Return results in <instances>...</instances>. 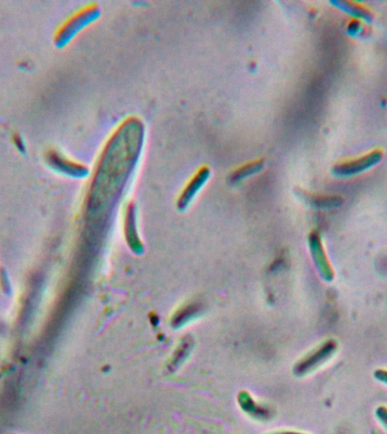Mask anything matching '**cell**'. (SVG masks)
Listing matches in <instances>:
<instances>
[{
    "label": "cell",
    "instance_id": "cell-8",
    "mask_svg": "<svg viewBox=\"0 0 387 434\" xmlns=\"http://www.w3.org/2000/svg\"><path fill=\"white\" fill-rule=\"evenodd\" d=\"M197 306H186L185 309L180 310L178 315L175 316L172 320L173 327H180L185 324L188 319H191L197 313Z\"/></svg>",
    "mask_w": 387,
    "mask_h": 434
},
{
    "label": "cell",
    "instance_id": "cell-7",
    "mask_svg": "<svg viewBox=\"0 0 387 434\" xmlns=\"http://www.w3.org/2000/svg\"><path fill=\"white\" fill-rule=\"evenodd\" d=\"M262 168H263V161H255V162L241 166L240 169H238L231 175V178H230L231 179V182L244 180L247 177H250V175L257 173Z\"/></svg>",
    "mask_w": 387,
    "mask_h": 434
},
{
    "label": "cell",
    "instance_id": "cell-9",
    "mask_svg": "<svg viewBox=\"0 0 387 434\" xmlns=\"http://www.w3.org/2000/svg\"><path fill=\"white\" fill-rule=\"evenodd\" d=\"M376 416H377V419L381 421V424H383L387 430V407H385V406H379V407L376 409Z\"/></svg>",
    "mask_w": 387,
    "mask_h": 434
},
{
    "label": "cell",
    "instance_id": "cell-2",
    "mask_svg": "<svg viewBox=\"0 0 387 434\" xmlns=\"http://www.w3.org/2000/svg\"><path fill=\"white\" fill-rule=\"evenodd\" d=\"M210 169L206 166H203L198 170V172L194 175L191 181L188 182L187 186L185 187V189L180 195L179 201H178V208L180 210H184L187 208L188 205L191 204L193 199L196 197L197 194L200 193V190L203 187L205 186L208 182V178H210Z\"/></svg>",
    "mask_w": 387,
    "mask_h": 434
},
{
    "label": "cell",
    "instance_id": "cell-11",
    "mask_svg": "<svg viewBox=\"0 0 387 434\" xmlns=\"http://www.w3.org/2000/svg\"><path fill=\"white\" fill-rule=\"evenodd\" d=\"M271 434H306V433H300V432L283 431V432H276V433H271Z\"/></svg>",
    "mask_w": 387,
    "mask_h": 434
},
{
    "label": "cell",
    "instance_id": "cell-6",
    "mask_svg": "<svg viewBox=\"0 0 387 434\" xmlns=\"http://www.w3.org/2000/svg\"><path fill=\"white\" fill-rule=\"evenodd\" d=\"M238 402L240 405L241 409L245 413L248 414L250 416L257 420H269L271 417L270 408L265 407V406L259 405L255 400H252L248 393H241L238 396Z\"/></svg>",
    "mask_w": 387,
    "mask_h": 434
},
{
    "label": "cell",
    "instance_id": "cell-1",
    "mask_svg": "<svg viewBox=\"0 0 387 434\" xmlns=\"http://www.w3.org/2000/svg\"><path fill=\"white\" fill-rule=\"evenodd\" d=\"M337 351V343L334 339H329L322 343L316 350L309 353L302 358L299 363L294 367V373L297 376H305L307 373L313 372L317 367L329 361L332 356L334 355Z\"/></svg>",
    "mask_w": 387,
    "mask_h": 434
},
{
    "label": "cell",
    "instance_id": "cell-3",
    "mask_svg": "<svg viewBox=\"0 0 387 434\" xmlns=\"http://www.w3.org/2000/svg\"><path fill=\"white\" fill-rule=\"evenodd\" d=\"M309 245H311V255L314 258L315 265L320 271V274L322 275V278L326 282H332L334 280V271H333L331 264L327 260L320 236L315 233L311 234V238H309Z\"/></svg>",
    "mask_w": 387,
    "mask_h": 434
},
{
    "label": "cell",
    "instance_id": "cell-5",
    "mask_svg": "<svg viewBox=\"0 0 387 434\" xmlns=\"http://www.w3.org/2000/svg\"><path fill=\"white\" fill-rule=\"evenodd\" d=\"M125 233H126L127 242L133 250L140 254L142 252V242L137 236V226H136V210L134 205L129 204L126 210V219H125Z\"/></svg>",
    "mask_w": 387,
    "mask_h": 434
},
{
    "label": "cell",
    "instance_id": "cell-4",
    "mask_svg": "<svg viewBox=\"0 0 387 434\" xmlns=\"http://www.w3.org/2000/svg\"><path fill=\"white\" fill-rule=\"evenodd\" d=\"M381 153L379 151L369 153L365 155L364 158H358V160L351 161V162H346L344 164H339L335 168L337 173L341 175H352V173H358L362 170L369 168L370 165L377 163L379 160H381Z\"/></svg>",
    "mask_w": 387,
    "mask_h": 434
},
{
    "label": "cell",
    "instance_id": "cell-10",
    "mask_svg": "<svg viewBox=\"0 0 387 434\" xmlns=\"http://www.w3.org/2000/svg\"><path fill=\"white\" fill-rule=\"evenodd\" d=\"M374 377H375L376 380H379V382H383V384L387 386V370H384V369H377V370L374 372Z\"/></svg>",
    "mask_w": 387,
    "mask_h": 434
}]
</instances>
